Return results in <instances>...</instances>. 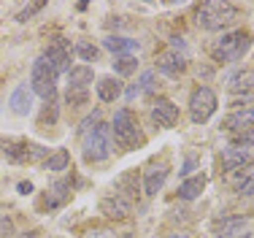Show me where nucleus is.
Segmentation results:
<instances>
[{
    "mask_svg": "<svg viewBox=\"0 0 254 238\" xmlns=\"http://www.w3.org/2000/svg\"><path fill=\"white\" fill-rule=\"evenodd\" d=\"M238 8L233 3H203L197 8V24L208 33H216V30H227L238 22Z\"/></svg>",
    "mask_w": 254,
    "mask_h": 238,
    "instance_id": "1",
    "label": "nucleus"
},
{
    "mask_svg": "<svg viewBox=\"0 0 254 238\" xmlns=\"http://www.w3.org/2000/svg\"><path fill=\"white\" fill-rule=\"evenodd\" d=\"M252 49V33L246 30H235V33H225L211 49V57L216 63H238L244 54Z\"/></svg>",
    "mask_w": 254,
    "mask_h": 238,
    "instance_id": "2",
    "label": "nucleus"
},
{
    "mask_svg": "<svg viewBox=\"0 0 254 238\" xmlns=\"http://www.w3.org/2000/svg\"><path fill=\"white\" fill-rule=\"evenodd\" d=\"M111 133H114V141L122 146V149H135V146L143 144L141 125H138L135 114H132L130 108H119V111L114 114Z\"/></svg>",
    "mask_w": 254,
    "mask_h": 238,
    "instance_id": "3",
    "label": "nucleus"
},
{
    "mask_svg": "<svg viewBox=\"0 0 254 238\" xmlns=\"http://www.w3.org/2000/svg\"><path fill=\"white\" fill-rule=\"evenodd\" d=\"M84 162H103L111 155V125H95L84 133Z\"/></svg>",
    "mask_w": 254,
    "mask_h": 238,
    "instance_id": "4",
    "label": "nucleus"
},
{
    "mask_svg": "<svg viewBox=\"0 0 254 238\" xmlns=\"http://www.w3.org/2000/svg\"><path fill=\"white\" fill-rule=\"evenodd\" d=\"M57 79H60V73L44 57H38L33 63V73H30V89H33V95L44 97V100H54V95H57Z\"/></svg>",
    "mask_w": 254,
    "mask_h": 238,
    "instance_id": "5",
    "label": "nucleus"
},
{
    "mask_svg": "<svg viewBox=\"0 0 254 238\" xmlns=\"http://www.w3.org/2000/svg\"><path fill=\"white\" fill-rule=\"evenodd\" d=\"M216 106H219V100H216L214 89L211 87H197L190 97V119L195 122V125H205V122L216 114Z\"/></svg>",
    "mask_w": 254,
    "mask_h": 238,
    "instance_id": "6",
    "label": "nucleus"
},
{
    "mask_svg": "<svg viewBox=\"0 0 254 238\" xmlns=\"http://www.w3.org/2000/svg\"><path fill=\"white\" fill-rule=\"evenodd\" d=\"M44 152H46L44 146L30 144V141H3V155L11 162H35Z\"/></svg>",
    "mask_w": 254,
    "mask_h": 238,
    "instance_id": "7",
    "label": "nucleus"
},
{
    "mask_svg": "<svg viewBox=\"0 0 254 238\" xmlns=\"http://www.w3.org/2000/svg\"><path fill=\"white\" fill-rule=\"evenodd\" d=\"M41 57H44L57 73H68L70 71V49H68L65 41H54V44L46 49Z\"/></svg>",
    "mask_w": 254,
    "mask_h": 238,
    "instance_id": "8",
    "label": "nucleus"
},
{
    "mask_svg": "<svg viewBox=\"0 0 254 238\" xmlns=\"http://www.w3.org/2000/svg\"><path fill=\"white\" fill-rule=\"evenodd\" d=\"M252 230V222L246 217H225L216 225V238H246Z\"/></svg>",
    "mask_w": 254,
    "mask_h": 238,
    "instance_id": "9",
    "label": "nucleus"
},
{
    "mask_svg": "<svg viewBox=\"0 0 254 238\" xmlns=\"http://www.w3.org/2000/svg\"><path fill=\"white\" fill-rule=\"evenodd\" d=\"M152 119L160 127H173L179 122V106H176V103H171L168 97H157L154 108H152Z\"/></svg>",
    "mask_w": 254,
    "mask_h": 238,
    "instance_id": "10",
    "label": "nucleus"
},
{
    "mask_svg": "<svg viewBox=\"0 0 254 238\" xmlns=\"http://www.w3.org/2000/svg\"><path fill=\"white\" fill-rule=\"evenodd\" d=\"M33 89H30V84H19V87L11 92L8 97V106H11V111L16 114V117H27L30 111H33Z\"/></svg>",
    "mask_w": 254,
    "mask_h": 238,
    "instance_id": "11",
    "label": "nucleus"
},
{
    "mask_svg": "<svg viewBox=\"0 0 254 238\" xmlns=\"http://www.w3.org/2000/svg\"><path fill=\"white\" fill-rule=\"evenodd\" d=\"M187 63H184V54H179L176 49H171V52H162L160 57H157V71L165 73V76H179V73H184Z\"/></svg>",
    "mask_w": 254,
    "mask_h": 238,
    "instance_id": "12",
    "label": "nucleus"
},
{
    "mask_svg": "<svg viewBox=\"0 0 254 238\" xmlns=\"http://www.w3.org/2000/svg\"><path fill=\"white\" fill-rule=\"evenodd\" d=\"M95 92H98V97L103 103H114L119 95L125 92V84L119 81L117 76H100L98 84H95Z\"/></svg>",
    "mask_w": 254,
    "mask_h": 238,
    "instance_id": "13",
    "label": "nucleus"
},
{
    "mask_svg": "<svg viewBox=\"0 0 254 238\" xmlns=\"http://www.w3.org/2000/svg\"><path fill=\"white\" fill-rule=\"evenodd\" d=\"M168 173H171V170H168V165H152L146 173H143V192H146L149 198H152V195H157V192L162 190V184H165Z\"/></svg>",
    "mask_w": 254,
    "mask_h": 238,
    "instance_id": "14",
    "label": "nucleus"
},
{
    "mask_svg": "<svg viewBox=\"0 0 254 238\" xmlns=\"http://www.w3.org/2000/svg\"><path fill=\"white\" fill-rule=\"evenodd\" d=\"M100 211L108 219H127L130 217V200L119 198V195H114V198H103L100 200Z\"/></svg>",
    "mask_w": 254,
    "mask_h": 238,
    "instance_id": "15",
    "label": "nucleus"
},
{
    "mask_svg": "<svg viewBox=\"0 0 254 238\" xmlns=\"http://www.w3.org/2000/svg\"><path fill=\"white\" fill-rule=\"evenodd\" d=\"M103 49H108L111 54H119V57H127V54L138 52L141 44L132 38H125V35H108V38H103Z\"/></svg>",
    "mask_w": 254,
    "mask_h": 238,
    "instance_id": "16",
    "label": "nucleus"
},
{
    "mask_svg": "<svg viewBox=\"0 0 254 238\" xmlns=\"http://www.w3.org/2000/svg\"><path fill=\"white\" fill-rule=\"evenodd\" d=\"M203 190H205V173L190 176V179L181 181L179 198H181V200H195V198H200V195H203Z\"/></svg>",
    "mask_w": 254,
    "mask_h": 238,
    "instance_id": "17",
    "label": "nucleus"
},
{
    "mask_svg": "<svg viewBox=\"0 0 254 238\" xmlns=\"http://www.w3.org/2000/svg\"><path fill=\"white\" fill-rule=\"evenodd\" d=\"M246 162H249V152H244V149H235V146H227V149H222V168L225 170H238V168H244Z\"/></svg>",
    "mask_w": 254,
    "mask_h": 238,
    "instance_id": "18",
    "label": "nucleus"
},
{
    "mask_svg": "<svg viewBox=\"0 0 254 238\" xmlns=\"http://www.w3.org/2000/svg\"><path fill=\"white\" fill-rule=\"evenodd\" d=\"M92 65H76V68L68 71V87H87L92 84Z\"/></svg>",
    "mask_w": 254,
    "mask_h": 238,
    "instance_id": "19",
    "label": "nucleus"
},
{
    "mask_svg": "<svg viewBox=\"0 0 254 238\" xmlns=\"http://www.w3.org/2000/svg\"><path fill=\"white\" fill-rule=\"evenodd\" d=\"M68 198H70V181L63 179L49 190V195H46V206H49V209H57V206H63Z\"/></svg>",
    "mask_w": 254,
    "mask_h": 238,
    "instance_id": "20",
    "label": "nucleus"
},
{
    "mask_svg": "<svg viewBox=\"0 0 254 238\" xmlns=\"http://www.w3.org/2000/svg\"><path fill=\"white\" fill-rule=\"evenodd\" d=\"M254 87V71H238L227 79V89L230 92H244V89Z\"/></svg>",
    "mask_w": 254,
    "mask_h": 238,
    "instance_id": "21",
    "label": "nucleus"
},
{
    "mask_svg": "<svg viewBox=\"0 0 254 238\" xmlns=\"http://www.w3.org/2000/svg\"><path fill=\"white\" fill-rule=\"evenodd\" d=\"M68 165H70V152H68V149H54V155L46 157L44 170L57 173V170H68Z\"/></svg>",
    "mask_w": 254,
    "mask_h": 238,
    "instance_id": "22",
    "label": "nucleus"
},
{
    "mask_svg": "<svg viewBox=\"0 0 254 238\" xmlns=\"http://www.w3.org/2000/svg\"><path fill=\"white\" fill-rule=\"evenodd\" d=\"M233 184L241 195H254V165H249L244 173L233 176Z\"/></svg>",
    "mask_w": 254,
    "mask_h": 238,
    "instance_id": "23",
    "label": "nucleus"
},
{
    "mask_svg": "<svg viewBox=\"0 0 254 238\" xmlns=\"http://www.w3.org/2000/svg\"><path fill=\"white\" fill-rule=\"evenodd\" d=\"M65 100H68L70 106H87L89 89H87V87H68V92H65Z\"/></svg>",
    "mask_w": 254,
    "mask_h": 238,
    "instance_id": "24",
    "label": "nucleus"
},
{
    "mask_svg": "<svg viewBox=\"0 0 254 238\" xmlns=\"http://www.w3.org/2000/svg\"><path fill=\"white\" fill-rule=\"evenodd\" d=\"M135 68H138V60L132 57V54L117 57V63H114V71H117L119 76H130V73H135Z\"/></svg>",
    "mask_w": 254,
    "mask_h": 238,
    "instance_id": "25",
    "label": "nucleus"
},
{
    "mask_svg": "<svg viewBox=\"0 0 254 238\" xmlns=\"http://www.w3.org/2000/svg\"><path fill=\"white\" fill-rule=\"evenodd\" d=\"M76 54L84 60V63H92V60H98V46L87 44V41H78V44H76Z\"/></svg>",
    "mask_w": 254,
    "mask_h": 238,
    "instance_id": "26",
    "label": "nucleus"
},
{
    "mask_svg": "<svg viewBox=\"0 0 254 238\" xmlns=\"http://www.w3.org/2000/svg\"><path fill=\"white\" fill-rule=\"evenodd\" d=\"M138 89H141V95L143 92H154V71L141 73V79H138Z\"/></svg>",
    "mask_w": 254,
    "mask_h": 238,
    "instance_id": "27",
    "label": "nucleus"
},
{
    "mask_svg": "<svg viewBox=\"0 0 254 238\" xmlns=\"http://www.w3.org/2000/svg\"><path fill=\"white\" fill-rule=\"evenodd\" d=\"M81 238H117V233L111 228H89V230H84Z\"/></svg>",
    "mask_w": 254,
    "mask_h": 238,
    "instance_id": "28",
    "label": "nucleus"
},
{
    "mask_svg": "<svg viewBox=\"0 0 254 238\" xmlns=\"http://www.w3.org/2000/svg\"><path fill=\"white\" fill-rule=\"evenodd\" d=\"M252 144H254V130H246V133H241V136H235V144L233 146H235V149H244L246 152Z\"/></svg>",
    "mask_w": 254,
    "mask_h": 238,
    "instance_id": "29",
    "label": "nucleus"
},
{
    "mask_svg": "<svg viewBox=\"0 0 254 238\" xmlns=\"http://www.w3.org/2000/svg\"><path fill=\"white\" fill-rule=\"evenodd\" d=\"M38 11H44V3H33V5H27V8H22L19 14H16V22H27L33 14H38Z\"/></svg>",
    "mask_w": 254,
    "mask_h": 238,
    "instance_id": "30",
    "label": "nucleus"
},
{
    "mask_svg": "<svg viewBox=\"0 0 254 238\" xmlns=\"http://www.w3.org/2000/svg\"><path fill=\"white\" fill-rule=\"evenodd\" d=\"M95 125H100V111H95L92 117H87V119L81 122V133H89Z\"/></svg>",
    "mask_w": 254,
    "mask_h": 238,
    "instance_id": "31",
    "label": "nucleus"
},
{
    "mask_svg": "<svg viewBox=\"0 0 254 238\" xmlns=\"http://www.w3.org/2000/svg\"><path fill=\"white\" fill-rule=\"evenodd\" d=\"M14 233V225H11V219L8 217H0V238H5V236H11Z\"/></svg>",
    "mask_w": 254,
    "mask_h": 238,
    "instance_id": "32",
    "label": "nucleus"
},
{
    "mask_svg": "<svg viewBox=\"0 0 254 238\" xmlns=\"http://www.w3.org/2000/svg\"><path fill=\"white\" fill-rule=\"evenodd\" d=\"M16 190H19L22 195H30V192H33V184H30V181H19V187H16Z\"/></svg>",
    "mask_w": 254,
    "mask_h": 238,
    "instance_id": "33",
    "label": "nucleus"
},
{
    "mask_svg": "<svg viewBox=\"0 0 254 238\" xmlns=\"http://www.w3.org/2000/svg\"><path fill=\"white\" fill-rule=\"evenodd\" d=\"M16 238H38V233H35V230H30V233H22V236H16Z\"/></svg>",
    "mask_w": 254,
    "mask_h": 238,
    "instance_id": "34",
    "label": "nucleus"
}]
</instances>
